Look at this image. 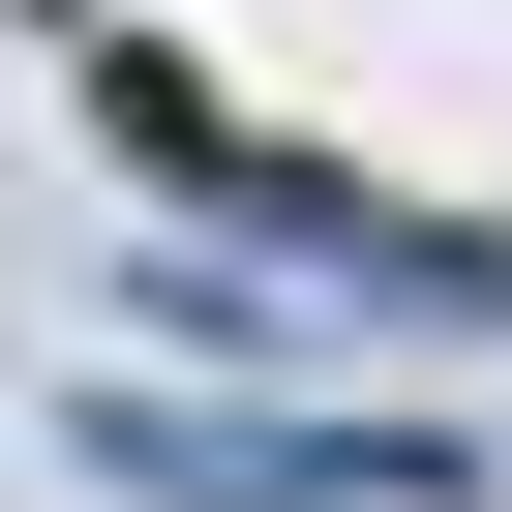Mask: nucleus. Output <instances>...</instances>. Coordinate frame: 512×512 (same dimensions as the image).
Wrapping results in <instances>:
<instances>
[{
    "mask_svg": "<svg viewBox=\"0 0 512 512\" xmlns=\"http://www.w3.org/2000/svg\"><path fill=\"white\" fill-rule=\"evenodd\" d=\"M121 482H181V512H452V452H332V422H121Z\"/></svg>",
    "mask_w": 512,
    "mask_h": 512,
    "instance_id": "f257e3e1",
    "label": "nucleus"
}]
</instances>
